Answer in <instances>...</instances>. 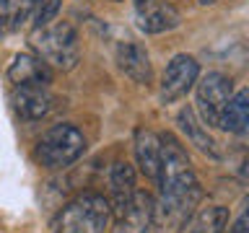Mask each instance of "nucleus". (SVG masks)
<instances>
[{
  "mask_svg": "<svg viewBox=\"0 0 249 233\" xmlns=\"http://www.w3.org/2000/svg\"><path fill=\"white\" fill-rule=\"evenodd\" d=\"M112 220V205L101 194H81L60 210L54 233H104Z\"/></svg>",
  "mask_w": 249,
  "mask_h": 233,
  "instance_id": "nucleus-1",
  "label": "nucleus"
},
{
  "mask_svg": "<svg viewBox=\"0 0 249 233\" xmlns=\"http://www.w3.org/2000/svg\"><path fill=\"white\" fill-rule=\"evenodd\" d=\"M86 153V137L75 124H54L36 143V161L44 168H65Z\"/></svg>",
  "mask_w": 249,
  "mask_h": 233,
  "instance_id": "nucleus-2",
  "label": "nucleus"
},
{
  "mask_svg": "<svg viewBox=\"0 0 249 233\" xmlns=\"http://www.w3.org/2000/svg\"><path fill=\"white\" fill-rule=\"evenodd\" d=\"M161 137V166H159V186L161 194H182L200 186L197 176H195L192 161L184 153L174 135H159Z\"/></svg>",
  "mask_w": 249,
  "mask_h": 233,
  "instance_id": "nucleus-3",
  "label": "nucleus"
},
{
  "mask_svg": "<svg viewBox=\"0 0 249 233\" xmlns=\"http://www.w3.org/2000/svg\"><path fill=\"white\" fill-rule=\"evenodd\" d=\"M34 47L47 65H54L60 70H73L81 50H78V34L68 21L47 23V26L36 29L34 34Z\"/></svg>",
  "mask_w": 249,
  "mask_h": 233,
  "instance_id": "nucleus-4",
  "label": "nucleus"
},
{
  "mask_svg": "<svg viewBox=\"0 0 249 233\" xmlns=\"http://www.w3.org/2000/svg\"><path fill=\"white\" fill-rule=\"evenodd\" d=\"M200 200H202L200 186L182 194H159V200L153 202L151 228L156 233H182L187 228V223L192 220L195 207L200 205Z\"/></svg>",
  "mask_w": 249,
  "mask_h": 233,
  "instance_id": "nucleus-5",
  "label": "nucleus"
},
{
  "mask_svg": "<svg viewBox=\"0 0 249 233\" xmlns=\"http://www.w3.org/2000/svg\"><path fill=\"white\" fill-rule=\"evenodd\" d=\"M195 85H197V112H200L202 124L221 130L226 104H229V99L233 96L231 78L223 75V73H208Z\"/></svg>",
  "mask_w": 249,
  "mask_h": 233,
  "instance_id": "nucleus-6",
  "label": "nucleus"
},
{
  "mask_svg": "<svg viewBox=\"0 0 249 233\" xmlns=\"http://www.w3.org/2000/svg\"><path fill=\"white\" fill-rule=\"evenodd\" d=\"M197 78H200V62L192 54L171 57V62L161 75V101L163 104H174V101L184 99L195 88Z\"/></svg>",
  "mask_w": 249,
  "mask_h": 233,
  "instance_id": "nucleus-7",
  "label": "nucleus"
},
{
  "mask_svg": "<svg viewBox=\"0 0 249 233\" xmlns=\"http://www.w3.org/2000/svg\"><path fill=\"white\" fill-rule=\"evenodd\" d=\"M182 16L171 3H156V0H148V3L138 5L135 13V26L143 31V34H163V31H171L179 26Z\"/></svg>",
  "mask_w": 249,
  "mask_h": 233,
  "instance_id": "nucleus-8",
  "label": "nucleus"
},
{
  "mask_svg": "<svg viewBox=\"0 0 249 233\" xmlns=\"http://www.w3.org/2000/svg\"><path fill=\"white\" fill-rule=\"evenodd\" d=\"M11 101L23 122H36L52 112V96L47 85H16Z\"/></svg>",
  "mask_w": 249,
  "mask_h": 233,
  "instance_id": "nucleus-9",
  "label": "nucleus"
},
{
  "mask_svg": "<svg viewBox=\"0 0 249 233\" xmlns=\"http://www.w3.org/2000/svg\"><path fill=\"white\" fill-rule=\"evenodd\" d=\"M117 65L127 78H132L140 85H151L153 83V65L148 57L145 47L138 42H122L117 47Z\"/></svg>",
  "mask_w": 249,
  "mask_h": 233,
  "instance_id": "nucleus-10",
  "label": "nucleus"
},
{
  "mask_svg": "<svg viewBox=\"0 0 249 233\" xmlns=\"http://www.w3.org/2000/svg\"><path fill=\"white\" fill-rule=\"evenodd\" d=\"M151 220H153V200L151 194L138 192L127 200L120 213H117V223H120L122 233H148L151 231Z\"/></svg>",
  "mask_w": 249,
  "mask_h": 233,
  "instance_id": "nucleus-11",
  "label": "nucleus"
},
{
  "mask_svg": "<svg viewBox=\"0 0 249 233\" xmlns=\"http://www.w3.org/2000/svg\"><path fill=\"white\" fill-rule=\"evenodd\" d=\"M50 78V65L34 54H16L8 65V81L13 85H47Z\"/></svg>",
  "mask_w": 249,
  "mask_h": 233,
  "instance_id": "nucleus-12",
  "label": "nucleus"
},
{
  "mask_svg": "<svg viewBox=\"0 0 249 233\" xmlns=\"http://www.w3.org/2000/svg\"><path fill=\"white\" fill-rule=\"evenodd\" d=\"M177 124L179 130L184 132V137L197 148V150L208 153L210 158H221V150H218V143L208 135V127L202 124V119H197V112L192 106H184L182 112L177 114Z\"/></svg>",
  "mask_w": 249,
  "mask_h": 233,
  "instance_id": "nucleus-13",
  "label": "nucleus"
},
{
  "mask_svg": "<svg viewBox=\"0 0 249 233\" xmlns=\"http://www.w3.org/2000/svg\"><path fill=\"white\" fill-rule=\"evenodd\" d=\"M135 161L145 179H159L161 166V137L151 130H135Z\"/></svg>",
  "mask_w": 249,
  "mask_h": 233,
  "instance_id": "nucleus-14",
  "label": "nucleus"
},
{
  "mask_svg": "<svg viewBox=\"0 0 249 233\" xmlns=\"http://www.w3.org/2000/svg\"><path fill=\"white\" fill-rule=\"evenodd\" d=\"M221 130L231 132V135H241V137L249 132V88H241L239 93H233L229 99L223 119H221Z\"/></svg>",
  "mask_w": 249,
  "mask_h": 233,
  "instance_id": "nucleus-15",
  "label": "nucleus"
},
{
  "mask_svg": "<svg viewBox=\"0 0 249 233\" xmlns=\"http://www.w3.org/2000/svg\"><path fill=\"white\" fill-rule=\"evenodd\" d=\"M109 184H112V194H114V205L112 213L117 215L120 210L127 205V200L135 194V171L127 161H117L109 174Z\"/></svg>",
  "mask_w": 249,
  "mask_h": 233,
  "instance_id": "nucleus-16",
  "label": "nucleus"
},
{
  "mask_svg": "<svg viewBox=\"0 0 249 233\" xmlns=\"http://www.w3.org/2000/svg\"><path fill=\"white\" fill-rule=\"evenodd\" d=\"M226 231H229V210L221 205L200 210L187 223V233H226Z\"/></svg>",
  "mask_w": 249,
  "mask_h": 233,
  "instance_id": "nucleus-17",
  "label": "nucleus"
},
{
  "mask_svg": "<svg viewBox=\"0 0 249 233\" xmlns=\"http://www.w3.org/2000/svg\"><path fill=\"white\" fill-rule=\"evenodd\" d=\"M57 11H60V0H31L29 21L34 23V29H42L54 21Z\"/></svg>",
  "mask_w": 249,
  "mask_h": 233,
  "instance_id": "nucleus-18",
  "label": "nucleus"
},
{
  "mask_svg": "<svg viewBox=\"0 0 249 233\" xmlns=\"http://www.w3.org/2000/svg\"><path fill=\"white\" fill-rule=\"evenodd\" d=\"M226 233H249V200L244 202V207H241L236 220L229 223V231Z\"/></svg>",
  "mask_w": 249,
  "mask_h": 233,
  "instance_id": "nucleus-19",
  "label": "nucleus"
},
{
  "mask_svg": "<svg viewBox=\"0 0 249 233\" xmlns=\"http://www.w3.org/2000/svg\"><path fill=\"white\" fill-rule=\"evenodd\" d=\"M239 176L244 179V182H249V158L244 161V166H241V171H239Z\"/></svg>",
  "mask_w": 249,
  "mask_h": 233,
  "instance_id": "nucleus-20",
  "label": "nucleus"
},
{
  "mask_svg": "<svg viewBox=\"0 0 249 233\" xmlns=\"http://www.w3.org/2000/svg\"><path fill=\"white\" fill-rule=\"evenodd\" d=\"M202 5H213V3H218V0H200Z\"/></svg>",
  "mask_w": 249,
  "mask_h": 233,
  "instance_id": "nucleus-21",
  "label": "nucleus"
},
{
  "mask_svg": "<svg viewBox=\"0 0 249 233\" xmlns=\"http://www.w3.org/2000/svg\"><path fill=\"white\" fill-rule=\"evenodd\" d=\"M135 3H138V5H143V3H148V0H135Z\"/></svg>",
  "mask_w": 249,
  "mask_h": 233,
  "instance_id": "nucleus-22",
  "label": "nucleus"
},
{
  "mask_svg": "<svg viewBox=\"0 0 249 233\" xmlns=\"http://www.w3.org/2000/svg\"><path fill=\"white\" fill-rule=\"evenodd\" d=\"M244 137H249V132H247V135H244Z\"/></svg>",
  "mask_w": 249,
  "mask_h": 233,
  "instance_id": "nucleus-23",
  "label": "nucleus"
}]
</instances>
